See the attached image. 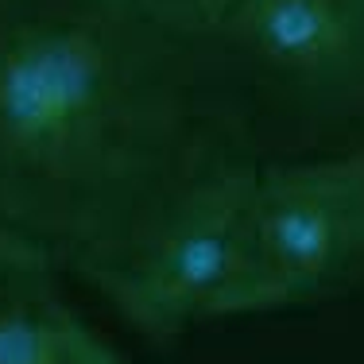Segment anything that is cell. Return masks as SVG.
Wrapping results in <instances>:
<instances>
[{"mask_svg": "<svg viewBox=\"0 0 364 364\" xmlns=\"http://www.w3.org/2000/svg\"><path fill=\"white\" fill-rule=\"evenodd\" d=\"M256 159L248 97L140 0H0V229L90 279L198 178Z\"/></svg>", "mask_w": 364, "mask_h": 364, "instance_id": "obj_1", "label": "cell"}, {"mask_svg": "<svg viewBox=\"0 0 364 364\" xmlns=\"http://www.w3.org/2000/svg\"><path fill=\"white\" fill-rule=\"evenodd\" d=\"M256 178L259 159L198 178L85 283L147 337L264 310Z\"/></svg>", "mask_w": 364, "mask_h": 364, "instance_id": "obj_2", "label": "cell"}, {"mask_svg": "<svg viewBox=\"0 0 364 364\" xmlns=\"http://www.w3.org/2000/svg\"><path fill=\"white\" fill-rule=\"evenodd\" d=\"M210 31L275 117L306 128L364 120V0H225Z\"/></svg>", "mask_w": 364, "mask_h": 364, "instance_id": "obj_3", "label": "cell"}, {"mask_svg": "<svg viewBox=\"0 0 364 364\" xmlns=\"http://www.w3.org/2000/svg\"><path fill=\"white\" fill-rule=\"evenodd\" d=\"M264 310L333 302L364 283V147L259 163Z\"/></svg>", "mask_w": 364, "mask_h": 364, "instance_id": "obj_4", "label": "cell"}, {"mask_svg": "<svg viewBox=\"0 0 364 364\" xmlns=\"http://www.w3.org/2000/svg\"><path fill=\"white\" fill-rule=\"evenodd\" d=\"M0 364H128L55 287V264L23 252L0 264Z\"/></svg>", "mask_w": 364, "mask_h": 364, "instance_id": "obj_5", "label": "cell"}, {"mask_svg": "<svg viewBox=\"0 0 364 364\" xmlns=\"http://www.w3.org/2000/svg\"><path fill=\"white\" fill-rule=\"evenodd\" d=\"M23 252H36V248H28L23 240H16L8 229H0V264H8V259L23 256Z\"/></svg>", "mask_w": 364, "mask_h": 364, "instance_id": "obj_6", "label": "cell"}, {"mask_svg": "<svg viewBox=\"0 0 364 364\" xmlns=\"http://www.w3.org/2000/svg\"><path fill=\"white\" fill-rule=\"evenodd\" d=\"M194 4H198V12L205 16V23H210V0H194Z\"/></svg>", "mask_w": 364, "mask_h": 364, "instance_id": "obj_7", "label": "cell"}]
</instances>
